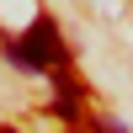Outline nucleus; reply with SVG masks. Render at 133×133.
I'll return each mask as SVG.
<instances>
[{
	"instance_id": "nucleus-1",
	"label": "nucleus",
	"mask_w": 133,
	"mask_h": 133,
	"mask_svg": "<svg viewBox=\"0 0 133 133\" xmlns=\"http://www.w3.org/2000/svg\"><path fill=\"white\" fill-rule=\"evenodd\" d=\"M5 53H11V64H16V69H27V75H37V69H59V64H64L59 27H53V21H32L27 37H16Z\"/></svg>"
},
{
	"instance_id": "nucleus-2",
	"label": "nucleus",
	"mask_w": 133,
	"mask_h": 133,
	"mask_svg": "<svg viewBox=\"0 0 133 133\" xmlns=\"http://www.w3.org/2000/svg\"><path fill=\"white\" fill-rule=\"evenodd\" d=\"M53 112H59V117H69V123L80 117V85H75L64 69H53Z\"/></svg>"
},
{
	"instance_id": "nucleus-3",
	"label": "nucleus",
	"mask_w": 133,
	"mask_h": 133,
	"mask_svg": "<svg viewBox=\"0 0 133 133\" xmlns=\"http://www.w3.org/2000/svg\"><path fill=\"white\" fill-rule=\"evenodd\" d=\"M96 133H123V128H117V123H101V128H96Z\"/></svg>"
},
{
	"instance_id": "nucleus-4",
	"label": "nucleus",
	"mask_w": 133,
	"mask_h": 133,
	"mask_svg": "<svg viewBox=\"0 0 133 133\" xmlns=\"http://www.w3.org/2000/svg\"><path fill=\"white\" fill-rule=\"evenodd\" d=\"M0 133H11V128H0Z\"/></svg>"
}]
</instances>
